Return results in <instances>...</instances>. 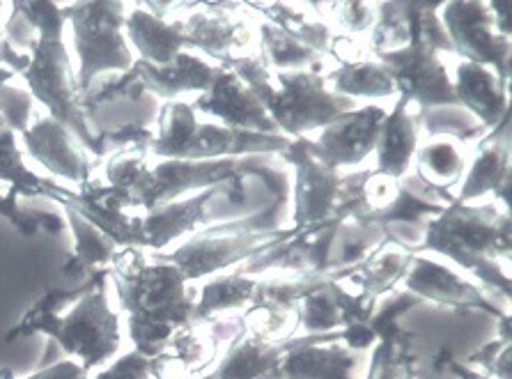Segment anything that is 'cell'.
Segmentation results:
<instances>
[{
    "instance_id": "cell-1",
    "label": "cell",
    "mask_w": 512,
    "mask_h": 379,
    "mask_svg": "<svg viewBox=\"0 0 512 379\" xmlns=\"http://www.w3.org/2000/svg\"><path fill=\"white\" fill-rule=\"evenodd\" d=\"M122 311L127 313L129 338L145 357H159L170 340L193 324L196 299L186 290L180 269L157 258L147 262L143 249H120L108 269Z\"/></svg>"
},
{
    "instance_id": "cell-2",
    "label": "cell",
    "mask_w": 512,
    "mask_h": 379,
    "mask_svg": "<svg viewBox=\"0 0 512 379\" xmlns=\"http://www.w3.org/2000/svg\"><path fill=\"white\" fill-rule=\"evenodd\" d=\"M12 12L35 30V40L28 46L30 63L23 72L30 97L49 108V115L65 125L83 143V148L102 159V145H99V131L90 127L88 113L81 106V90L76 81L67 46L62 42L65 30V14L60 5L46 3H12Z\"/></svg>"
},
{
    "instance_id": "cell-3",
    "label": "cell",
    "mask_w": 512,
    "mask_h": 379,
    "mask_svg": "<svg viewBox=\"0 0 512 379\" xmlns=\"http://www.w3.org/2000/svg\"><path fill=\"white\" fill-rule=\"evenodd\" d=\"M108 269L92 276L90 290L67 308V313H53L35 301L21 320L7 331L5 340H17L30 334H44L56 340L69 359L79 363L85 373L102 368L118 354L122 345L120 315L108 304Z\"/></svg>"
},
{
    "instance_id": "cell-4",
    "label": "cell",
    "mask_w": 512,
    "mask_h": 379,
    "mask_svg": "<svg viewBox=\"0 0 512 379\" xmlns=\"http://www.w3.org/2000/svg\"><path fill=\"white\" fill-rule=\"evenodd\" d=\"M423 249L451 258L480 278L485 288L510 299L512 285L496 258H510V214L494 205H448L430 221Z\"/></svg>"
},
{
    "instance_id": "cell-5",
    "label": "cell",
    "mask_w": 512,
    "mask_h": 379,
    "mask_svg": "<svg viewBox=\"0 0 512 379\" xmlns=\"http://www.w3.org/2000/svg\"><path fill=\"white\" fill-rule=\"evenodd\" d=\"M62 14L72 23L74 49L79 56L81 95L104 74H127L136 58L124 37L127 5L120 0H92V3L62 5Z\"/></svg>"
},
{
    "instance_id": "cell-6",
    "label": "cell",
    "mask_w": 512,
    "mask_h": 379,
    "mask_svg": "<svg viewBox=\"0 0 512 379\" xmlns=\"http://www.w3.org/2000/svg\"><path fill=\"white\" fill-rule=\"evenodd\" d=\"M278 85L255 92L269 118L287 138H301L313 129H324L340 113L354 111V99L327 88L324 74L315 72H278Z\"/></svg>"
},
{
    "instance_id": "cell-7",
    "label": "cell",
    "mask_w": 512,
    "mask_h": 379,
    "mask_svg": "<svg viewBox=\"0 0 512 379\" xmlns=\"http://www.w3.org/2000/svg\"><path fill=\"white\" fill-rule=\"evenodd\" d=\"M297 232V228L258 230L251 219L230 221L223 223V226L198 232L180 249L170 255H159V258L180 269L184 281H196V278L221 272V269L235 265V262L253 258V255L265 251L267 246L285 242Z\"/></svg>"
},
{
    "instance_id": "cell-8",
    "label": "cell",
    "mask_w": 512,
    "mask_h": 379,
    "mask_svg": "<svg viewBox=\"0 0 512 379\" xmlns=\"http://www.w3.org/2000/svg\"><path fill=\"white\" fill-rule=\"evenodd\" d=\"M42 196L56 200L62 210H74L85 221L102 230L118 249H147L143 216L129 191L111 187L92 177L76 191L62 187L53 180L42 184Z\"/></svg>"
},
{
    "instance_id": "cell-9",
    "label": "cell",
    "mask_w": 512,
    "mask_h": 379,
    "mask_svg": "<svg viewBox=\"0 0 512 379\" xmlns=\"http://www.w3.org/2000/svg\"><path fill=\"white\" fill-rule=\"evenodd\" d=\"M453 203L451 193L430 187L418 175H405L400 177L398 196L393 203L382 212L370 214L361 228H379L389 244L407 253H418L423 251L430 221Z\"/></svg>"
},
{
    "instance_id": "cell-10",
    "label": "cell",
    "mask_w": 512,
    "mask_h": 379,
    "mask_svg": "<svg viewBox=\"0 0 512 379\" xmlns=\"http://www.w3.org/2000/svg\"><path fill=\"white\" fill-rule=\"evenodd\" d=\"M441 23L451 37L453 53L467 63L485 65L510 83L512 42L494 26L490 3L483 0H453L441 5Z\"/></svg>"
},
{
    "instance_id": "cell-11",
    "label": "cell",
    "mask_w": 512,
    "mask_h": 379,
    "mask_svg": "<svg viewBox=\"0 0 512 379\" xmlns=\"http://www.w3.org/2000/svg\"><path fill=\"white\" fill-rule=\"evenodd\" d=\"M281 157L297 170L294 184V226L299 232L317 230L333 219V200L340 182L338 168L324 164L315 157L313 141L306 136L292 138V143L281 152Z\"/></svg>"
},
{
    "instance_id": "cell-12",
    "label": "cell",
    "mask_w": 512,
    "mask_h": 379,
    "mask_svg": "<svg viewBox=\"0 0 512 379\" xmlns=\"http://www.w3.org/2000/svg\"><path fill=\"white\" fill-rule=\"evenodd\" d=\"M377 60L389 67L395 92L407 102H416L421 108L457 106L453 81L437 51L418 37H409V44L400 51L379 53Z\"/></svg>"
},
{
    "instance_id": "cell-13",
    "label": "cell",
    "mask_w": 512,
    "mask_h": 379,
    "mask_svg": "<svg viewBox=\"0 0 512 379\" xmlns=\"http://www.w3.org/2000/svg\"><path fill=\"white\" fill-rule=\"evenodd\" d=\"M242 10L237 3H196L186 17H175L182 23V33L189 49L203 51L205 56L226 65L232 58L258 53L255 35L248 21L235 19L232 12Z\"/></svg>"
},
{
    "instance_id": "cell-14",
    "label": "cell",
    "mask_w": 512,
    "mask_h": 379,
    "mask_svg": "<svg viewBox=\"0 0 512 379\" xmlns=\"http://www.w3.org/2000/svg\"><path fill=\"white\" fill-rule=\"evenodd\" d=\"M235 177H244L242 159H212V161H184V159H161L150 170V182L136 198V205L143 212L154 207L173 203L186 191L209 189Z\"/></svg>"
},
{
    "instance_id": "cell-15",
    "label": "cell",
    "mask_w": 512,
    "mask_h": 379,
    "mask_svg": "<svg viewBox=\"0 0 512 379\" xmlns=\"http://www.w3.org/2000/svg\"><path fill=\"white\" fill-rule=\"evenodd\" d=\"M384 118L386 111L382 106H363L340 113L322 129L320 138L313 141L315 157L333 168L359 166L370 152H375Z\"/></svg>"
},
{
    "instance_id": "cell-16",
    "label": "cell",
    "mask_w": 512,
    "mask_h": 379,
    "mask_svg": "<svg viewBox=\"0 0 512 379\" xmlns=\"http://www.w3.org/2000/svg\"><path fill=\"white\" fill-rule=\"evenodd\" d=\"M340 228H343V223L331 221L317 230L297 232V235L285 239V242L271 244L265 251L244 260L237 274L251 276L267 272V269H290V272L299 274L327 272V269H331V249L336 244Z\"/></svg>"
},
{
    "instance_id": "cell-17",
    "label": "cell",
    "mask_w": 512,
    "mask_h": 379,
    "mask_svg": "<svg viewBox=\"0 0 512 379\" xmlns=\"http://www.w3.org/2000/svg\"><path fill=\"white\" fill-rule=\"evenodd\" d=\"M21 141L30 157L60 180L72 182L76 187L92 180V159L88 150L72 131L62 122L53 120L51 115L33 122L21 134Z\"/></svg>"
},
{
    "instance_id": "cell-18",
    "label": "cell",
    "mask_w": 512,
    "mask_h": 379,
    "mask_svg": "<svg viewBox=\"0 0 512 379\" xmlns=\"http://www.w3.org/2000/svg\"><path fill=\"white\" fill-rule=\"evenodd\" d=\"M193 108L219 118L223 127L253 131V134H278V127L255 92L226 67H216L212 88L196 99Z\"/></svg>"
},
{
    "instance_id": "cell-19",
    "label": "cell",
    "mask_w": 512,
    "mask_h": 379,
    "mask_svg": "<svg viewBox=\"0 0 512 379\" xmlns=\"http://www.w3.org/2000/svg\"><path fill=\"white\" fill-rule=\"evenodd\" d=\"M283 347L281 379H354L356 357L343 345L340 331L294 336Z\"/></svg>"
},
{
    "instance_id": "cell-20",
    "label": "cell",
    "mask_w": 512,
    "mask_h": 379,
    "mask_svg": "<svg viewBox=\"0 0 512 379\" xmlns=\"http://www.w3.org/2000/svg\"><path fill=\"white\" fill-rule=\"evenodd\" d=\"M244 177H235L216 187H209L203 193H198L196 198L182 200V203H168L154 210L145 212L143 216V228L147 249L161 251L166 249L170 242L180 239L186 232H191L198 223L207 221V207L214 203L216 198H228V200H242L244 198Z\"/></svg>"
},
{
    "instance_id": "cell-21",
    "label": "cell",
    "mask_w": 512,
    "mask_h": 379,
    "mask_svg": "<svg viewBox=\"0 0 512 379\" xmlns=\"http://www.w3.org/2000/svg\"><path fill=\"white\" fill-rule=\"evenodd\" d=\"M402 281L407 285V292L416 295L421 301L428 299L434 301V304L455 308V311H485L494 317L506 315L487 301L483 290L471 285L469 281H462L451 269L428 258L414 255Z\"/></svg>"
},
{
    "instance_id": "cell-22",
    "label": "cell",
    "mask_w": 512,
    "mask_h": 379,
    "mask_svg": "<svg viewBox=\"0 0 512 379\" xmlns=\"http://www.w3.org/2000/svg\"><path fill=\"white\" fill-rule=\"evenodd\" d=\"M510 115L503 118L499 125L487 131V136L480 141L478 157L473 159L467 180L462 184L457 203H471L485 193H494L503 205L510 210V191H512V175H510Z\"/></svg>"
},
{
    "instance_id": "cell-23",
    "label": "cell",
    "mask_w": 512,
    "mask_h": 379,
    "mask_svg": "<svg viewBox=\"0 0 512 379\" xmlns=\"http://www.w3.org/2000/svg\"><path fill=\"white\" fill-rule=\"evenodd\" d=\"M453 90L457 104L483 122L487 129L499 125L503 118H508V83L499 79L494 69L476 63L457 65Z\"/></svg>"
},
{
    "instance_id": "cell-24",
    "label": "cell",
    "mask_w": 512,
    "mask_h": 379,
    "mask_svg": "<svg viewBox=\"0 0 512 379\" xmlns=\"http://www.w3.org/2000/svg\"><path fill=\"white\" fill-rule=\"evenodd\" d=\"M124 33L138 51V60H145L150 65H168L170 60L189 49L180 19H161L143 3L134 5V10L127 14Z\"/></svg>"
},
{
    "instance_id": "cell-25",
    "label": "cell",
    "mask_w": 512,
    "mask_h": 379,
    "mask_svg": "<svg viewBox=\"0 0 512 379\" xmlns=\"http://www.w3.org/2000/svg\"><path fill=\"white\" fill-rule=\"evenodd\" d=\"M418 131H421L418 113H409V102L405 97H400L393 111L386 113L382 127H379L375 143L377 173L393 177V180L407 175L411 159L418 150Z\"/></svg>"
},
{
    "instance_id": "cell-26",
    "label": "cell",
    "mask_w": 512,
    "mask_h": 379,
    "mask_svg": "<svg viewBox=\"0 0 512 379\" xmlns=\"http://www.w3.org/2000/svg\"><path fill=\"white\" fill-rule=\"evenodd\" d=\"M131 69H134V74L145 85L147 92H154V95L170 99V102L180 92H207L212 88L216 72V67L205 63L203 58L193 56L189 51H182L175 60L161 67L136 58Z\"/></svg>"
},
{
    "instance_id": "cell-27",
    "label": "cell",
    "mask_w": 512,
    "mask_h": 379,
    "mask_svg": "<svg viewBox=\"0 0 512 379\" xmlns=\"http://www.w3.org/2000/svg\"><path fill=\"white\" fill-rule=\"evenodd\" d=\"M283 354V343H265L244 331L232 340L219 366L205 379H281Z\"/></svg>"
},
{
    "instance_id": "cell-28",
    "label": "cell",
    "mask_w": 512,
    "mask_h": 379,
    "mask_svg": "<svg viewBox=\"0 0 512 379\" xmlns=\"http://www.w3.org/2000/svg\"><path fill=\"white\" fill-rule=\"evenodd\" d=\"M67 226L74 235V251L69 253L62 272L67 276H92L104 272L106 265H111L115 253L120 249L108 239L102 230H97L92 223L83 219L74 210H65Z\"/></svg>"
},
{
    "instance_id": "cell-29",
    "label": "cell",
    "mask_w": 512,
    "mask_h": 379,
    "mask_svg": "<svg viewBox=\"0 0 512 379\" xmlns=\"http://www.w3.org/2000/svg\"><path fill=\"white\" fill-rule=\"evenodd\" d=\"M258 278L232 274L209 281L193 308V324H205L216 320L219 315H228L232 311H244L253 304L255 290H258Z\"/></svg>"
},
{
    "instance_id": "cell-30",
    "label": "cell",
    "mask_w": 512,
    "mask_h": 379,
    "mask_svg": "<svg viewBox=\"0 0 512 379\" xmlns=\"http://www.w3.org/2000/svg\"><path fill=\"white\" fill-rule=\"evenodd\" d=\"M386 244L389 242L384 239V242L361 262V267L347 278L349 283L375 299H382L384 295H389V292L395 290V285L405 278L411 258H414V253H407L402 249L386 251Z\"/></svg>"
},
{
    "instance_id": "cell-31",
    "label": "cell",
    "mask_w": 512,
    "mask_h": 379,
    "mask_svg": "<svg viewBox=\"0 0 512 379\" xmlns=\"http://www.w3.org/2000/svg\"><path fill=\"white\" fill-rule=\"evenodd\" d=\"M329 83H333V92L343 97H391L395 95V83L389 72V67L379 63V60H366V63L343 65L333 69L324 76Z\"/></svg>"
},
{
    "instance_id": "cell-32",
    "label": "cell",
    "mask_w": 512,
    "mask_h": 379,
    "mask_svg": "<svg viewBox=\"0 0 512 379\" xmlns=\"http://www.w3.org/2000/svg\"><path fill=\"white\" fill-rule=\"evenodd\" d=\"M157 122L159 129L154 134L150 154L159 159H180L198 129L193 106L184 102H166L161 106Z\"/></svg>"
},
{
    "instance_id": "cell-33",
    "label": "cell",
    "mask_w": 512,
    "mask_h": 379,
    "mask_svg": "<svg viewBox=\"0 0 512 379\" xmlns=\"http://www.w3.org/2000/svg\"><path fill=\"white\" fill-rule=\"evenodd\" d=\"M260 56L265 58L269 67H276L278 72H320V60L317 53L306 49L304 44H299L290 33L271 26L265 21L260 26Z\"/></svg>"
},
{
    "instance_id": "cell-34",
    "label": "cell",
    "mask_w": 512,
    "mask_h": 379,
    "mask_svg": "<svg viewBox=\"0 0 512 379\" xmlns=\"http://www.w3.org/2000/svg\"><path fill=\"white\" fill-rule=\"evenodd\" d=\"M464 154L453 143L432 141L416 150V175L430 187L446 191L462 180Z\"/></svg>"
},
{
    "instance_id": "cell-35",
    "label": "cell",
    "mask_w": 512,
    "mask_h": 379,
    "mask_svg": "<svg viewBox=\"0 0 512 379\" xmlns=\"http://www.w3.org/2000/svg\"><path fill=\"white\" fill-rule=\"evenodd\" d=\"M366 379H407L409 363L416 359L414 334L400 324L377 338Z\"/></svg>"
},
{
    "instance_id": "cell-36",
    "label": "cell",
    "mask_w": 512,
    "mask_h": 379,
    "mask_svg": "<svg viewBox=\"0 0 512 379\" xmlns=\"http://www.w3.org/2000/svg\"><path fill=\"white\" fill-rule=\"evenodd\" d=\"M340 283V281H338ZM338 283L310 290L297 304L299 329L310 334H331L333 329H345L343 308L338 301Z\"/></svg>"
},
{
    "instance_id": "cell-37",
    "label": "cell",
    "mask_w": 512,
    "mask_h": 379,
    "mask_svg": "<svg viewBox=\"0 0 512 379\" xmlns=\"http://www.w3.org/2000/svg\"><path fill=\"white\" fill-rule=\"evenodd\" d=\"M0 182L17 191L21 198L42 196L44 177L26 166L17 143V131H12L5 122H0Z\"/></svg>"
},
{
    "instance_id": "cell-38",
    "label": "cell",
    "mask_w": 512,
    "mask_h": 379,
    "mask_svg": "<svg viewBox=\"0 0 512 379\" xmlns=\"http://www.w3.org/2000/svg\"><path fill=\"white\" fill-rule=\"evenodd\" d=\"M418 122H421V127H425L430 136L446 134L460 138V141H483L487 136V127L483 122H478L467 108H462L460 104L421 108Z\"/></svg>"
},
{
    "instance_id": "cell-39",
    "label": "cell",
    "mask_w": 512,
    "mask_h": 379,
    "mask_svg": "<svg viewBox=\"0 0 512 379\" xmlns=\"http://www.w3.org/2000/svg\"><path fill=\"white\" fill-rule=\"evenodd\" d=\"M147 154H150V150L141 148H127L108 154L104 164L106 182L111 184V187L129 191L136 200L147 187V182H150L152 168L147 166ZM138 210H141V207H138Z\"/></svg>"
},
{
    "instance_id": "cell-40",
    "label": "cell",
    "mask_w": 512,
    "mask_h": 379,
    "mask_svg": "<svg viewBox=\"0 0 512 379\" xmlns=\"http://www.w3.org/2000/svg\"><path fill=\"white\" fill-rule=\"evenodd\" d=\"M368 44L375 56L405 49L409 44V3H377Z\"/></svg>"
},
{
    "instance_id": "cell-41",
    "label": "cell",
    "mask_w": 512,
    "mask_h": 379,
    "mask_svg": "<svg viewBox=\"0 0 512 379\" xmlns=\"http://www.w3.org/2000/svg\"><path fill=\"white\" fill-rule=\"evenodd\" d=\"M372 170H361V173H352L347 177H340L336 200H333V219L345 223L352 219L356 228L370 219L372 207L366 196V184Z\"/></svg>"
},
{
    "instance_id": "cell-42",
    "label": "cell",
    "mask_w": 512,
    "mask_h": 379,
    "mask_svg": "<svg viewBox=\"0 0 512 379\" xmlns=\"http://www.w3.org/2000/svg\"><path fill=\"white\" fill-rule=\"evenodd\" d=\"M407 379H490L476 368L462 366L451 350H439L428 359H414L407 368Z\"/></svg>"
},
{
    "instance_id": "cell-43",
    "label": "cell",
    "mask_w": 512,
    "mask_h": 379,
    "mask_svg": "<svg viewBox=\"0 0 512 379\" xmlns=\"http://www.w3.org/2000/svg\"><path fill=\"white\" fill-rule=\"evenodd\" d=\"M315 12L322 14V19H336L340 28L345 30L347 35H359L366 33L372 26H375L377 19V3H327V5H315Z\"/></svg>"
},
{
    "instance_id": "cell-44",
    "label": "cell",
    "mask_w": 512,
    "mask_h": 379,
    "mask_svg": "<svg viewBox=\"0 0 512 379\" xmlns=\"http://www.w3.org/2000/svg\"><path fill=\"white\" fill-rule=\"evenodd\" d=\"M418 304H421V299H418L416 295H411V292L393 290V292H389V297L377 301L375 313H372V317L368 320V327L375 331V336L379 338L382 334H386V331L398 327V317Z\"/></svg>"
},
{
    "instance_id": "cell-45",
    "label": "cell",
    "mask_w": 512,
    "mask_h": 379,
    "mask_svg": "<svg viewBox=\"0 0 512 379\" xmlns=\"http://www.w3.org/2000/svg\"><path fill=\"white\" fill-rule=\"evenodd\" d=\"M248 7L255 12L265 14L271 26L285 30V33H292L297 30L301 23L315 19L313 14L308 12L304 5H290V3H248Z\"/></svg>"
},
{
    "instance_id": "cell-46",
    "label": "cell",
    "mask_w": 512,
    "mask_h": 379,
    "mask_svg": "<svg viewBox=\"0 0 512 379\" xmlns=\"http://www.w3.org/2000/svg\"><path fill=\"white\" fill-rule=\"evenodd\" d=\"M99 373L108 379H154V361L141 352L131 350Z\"/></svg>"
},
{
    "instance_id": "cell-47",
    "label": "cell",
    "mask_w": 512,
    "mask_h": 379,
    "mask_svg": "<svg viewBox=\"0 0 512 379\" xmlns=\"http://www.w3.org/2000/svg\"><path fill=\"white\" fill-rule=\"evenodd\" d=\"M290 35L299 44H304L306 49L317 53V56H320V53H329L333 42L331 28L322 19H310L306 23H301V26L297 30H292Z\"/></svg>"
},
{
    "instance_id": "cell-48",
    "label": "cell",
    "mask_w": 512,
    "mask_h": 379,
    "mask_svg": "<svg viewBox=\"0 0 512 379\" xmlns=\"http://www.w3.org/2000/svg\"><path fill=\"white\" fill-rule=\"evenodd\" d=\"M398 187L400 180H393V177H386L382 173H377V170H372L366 184V196L372 207V214L386 210V207L393 203L395 196H398Z\"/></svg>"
},
{
    "instance_id": "cell-49",
    "label": "cell",
    "mask_w": 512,
    "mask_h": 379,
    "mask_svg": "<svg viewBox=\"0 0 512 379\" xmlns=\"http://www.w3.org/2000/svg\"><path fill=\"white\" fill-rule=\"evenodd\" d=\"M329 53L338 60L340 67H343V65H354V63H366L372 49L368 42L361 40V37L333 35Z\"/></svg>"
},
{
    "instance_id": "cell-50",
    "label": "cell",
    "mask_w": 512,
    "mask_h": 379,
    "mask_svg": "<svg viewBox=\"0 0 512 379\" xmlns=\"http://www.w3.org/2000/svg\"><path fill=\"white\" fill-rule=\"evenodd\" d=\"M340 340L347 350H368L370 345L377 343L375 331L368 327V322L363 324H349V327L340 329Z\"/></svg>"
},
{
    "instance_id": "cell-51",
    "label": "cell",
    "mask_w": 512,
    "mask_h": 379,
    "mask_svg": "<svg viewBox=\"0 0 512 379\" xmlns=\"http://www.w3.org/2000/svg\"><path fill=\"white\" fill-rule=\"evenodd\" d=\"M88 373L79 366V363L67 359V361H58L53 363L49 368H42L37 370V373L28 375L26 379H85Z\"/></svg>"
},
{
    "instance_id": "cell-52",
    "label": "cell",
    "mask_w": 512,
    "mask_h": 379,
    "mask_svg": "<svg viewBox=\"0 0 512 379\" xmlns=\"http://www.w3.org/2000/svg\"><path fill=\"white\" fill-rule=\"evenodd\" d=\"M490 10H492V17H494V26L496 30L503 37H508L510 40V10H512V3L510 0H494V3H490Z\"/></svg>"
},
{
    "instance_id": "cell-53",
    "label": "cell",
    "mask_w": 512,
    "mask_h": 379,
    "mask_svg": "<svg viewBox=\"0 0 512 379\" xmlns=\"http://www.w3.org/2000/svg\"><path fill=\"white\" fill-rule=\"evenodd\" d=\"M12 76H14V74L3 65V60H0V83H10Z\"/></svg>"
},
{
    "instance_id": "cell-54",
    "label": "cell",
    "mask_w": 512,
    "mask_h": 379,
    "mask_svg": "<svg viewBox=\"0 0 512 379\" xmlns=\"http://www.w3.org/2000/svg\"><path fill=\"white\" fill-rule=\"evenodd\" d=\"M0 379H14L12 368H0Z\"/></svg>"
},
{
    "instance_id": "cell-55",
    "label": "cell",
    "mask_w": 512,
    "mask_h": 379,
    "mask_svg": "<svg viewBox=\"0 0 512 379\" xmlns=\"http://www.w3.org/2000/svg\"><path fill=\"white\" fill-rule=\"evenodd\" d=\"M88 379H108V377H104L102 373H99V370H97V373L95 375H88Z\"/></svg>"
},
{
    "instance_id": "cell-56",
    "label": "cell",
    "mask_w": 512,
    "mask_h": 379,
    "mask_svg": "<svg viewBox=\"0 0 512 379\" xmlns=\"http://www.w3.org/2000/svg\"><path fill=\"white\" fill-rule=\"evenodd\" d=\"M3 12H5V5L0 3V23H3Z\"/></svg>"
},
{
    "instance_id": "cell-57",
    "label": "cell",
    "mask_w": 512,
    "mask_h": 379,
    "mask_svg": "<svg viewBox=\"0 0 512 379\" xmlns=\"http://www.w3.org/2000/svg\"><path fill=\"white\" fill-rule=\"evenodd\" d=\"M85 379H88V377H85Z\"/></svg>"
}]
</instances>
